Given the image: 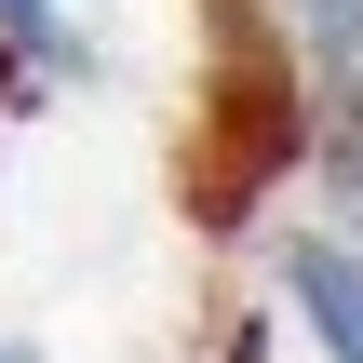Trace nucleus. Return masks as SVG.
<instances>
[{
  "mask_svg": "<svg viewBox=\"0 0 363 363\" xmlns=\"http://www.w3.org/2000/svg\"><path fill=\"white\" fill-rule=\"evenodd\" d=\"M296 162H310V81H296V54H229L216 94H202V135H189L202 229H242Z\"/></svg>",
  "mask_w": 363,
  "mask_h": 363,
  "instance_id": "f257e3e1",
  "label": "nucleus"
},
{
  "mask_svg": "<svg viewBox=\"0 0 363 363\" xmlns=\"http://www.w3.org/2000/svg\"><path fill=\"white\" fill-rule=\"evenodd\" d=\"M269 269H283V310L310 323V350H323V363H363V242H350V229H296Z\"/></svg>",
  "mask_w": 363,
  "mask_h": 363,
  "instance_id": "f03ea898",
  "label": "nucleus"
},
{
  "mask_svg": "<svg viewBox=\"0 0 363 363\" xmlns=\"http://www.w3.org/2000/svg\"><path fill=\"white\" fill-rule=\"evenodd\" d=\"M283 13V54L323 67V81H363V0H269Z\"/></svg>",
  "mask_w": 363,
  "mask_h": 363,
  "instance_id": "7ed1b4c3",
  "label": "nucleus"
},
{
  "mask_svg": "<svg viewBox=\"0 0 363 363\" xmlns=\"http://www.w3.org/2000/svg\"><path fill=\"white\" fill-rule=\"evenodd\" d=\"M323 162H337V202L363 216V81L337 94V135H323Z\"/></svg>",
  "mask_w": 363,
  "mask_h": 363,
  "instance_id": "20e7f679",
  "label": "nucleus"
},
{
  "mask_svg": "<svg viewBox=\"0 0 363 363\" xmlns=\"http://www.w3.org/2000/svg\"><path fill=\"white\" fill-rule=\"evenodd\" d=\"M0 40H27V54H40V40H54V0H0Z\"/></svg>",
  "mask_w": 363,
  "mask_h": 363,
  "instance_id": "39448f33",
  "label": "nucleus"
},
{
  "mask_svg": "<svg viewBox=\"0 0 363 363\" xmlns=\"http://www.w3.org/2000/svg\"><path fill=\"white\" fill-rule=\"evenodd\" d=\"M0 363H27V350H0Z\"/></svg>",
  "mask_w": 363,
  "mask_h": 363,
  "instance_id": "423d86ee",
  "label": "nucleus"
}]
</instances>
